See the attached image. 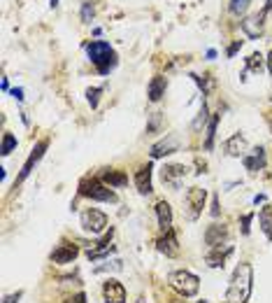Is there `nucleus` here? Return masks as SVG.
Segmentation results:
<instances>
[{
  "instance_id": "f257e3e1",
  "label": "nucleus",
  "mask_w": 272,
  "mask_h": 303,
  "mask_svg": "<svg viewBox=\"0 0 272 303\" xmlns=\"http://www.w3.org/2000/svg\"><path fill=\"white\" fill-rule=\"evenodd\" d=\"M251 289H254V268L251 264H237L233 275H230L228 282V292H226V301L228 303H246L249 296H251Z\"/></svg>"
},
{
  "instance_id": "c9c22d12",
  "label": "nucleus",
  "mask_w": 272,
  "mask_h": 303,
  "mask_svg": "<svg viewBox=\"0 0 272 303\" xmlns=\"http://www.w3.org/2000/svg\"><path fill=\"white\" fill-rule=\"evenodd\" d=\"M221 214V208H219V196H214L212 201V217H219Z\"/></svg>"
},
{
  "instance_id": "4be33fe9",
  "label": "nucleus",
  "mask_w": 272,
  "mask_h": 303,
  "mask_svg": "<svg viewBox=\"0 0 272 303\" xmlns=\"http://www.w3.org/2000/svg\"><path fill=\"white\" fill-rule=\"evenodd\" d=\"M258 224H261V231L265 233V238L272 242V205H263L261 212H258Z\"/></svg>"
},
{
  "instance_id": "4468645a",
  "label": "nucleus",
  "mask_w": 272,
  "mask_h": 303,
  "mask_svg": "<svg viewBox=\"0 0 272 303\" xmlns=\"http://www.w3.org/2000/svg\"><path fill=\"white\" fill-rule=\"evenodd\" d=\"M151 170H154V166L147 163V166H142V168L135 173V187H137V191H140L142 196H147V194L154 191V184H151Z\"/></svg>"
},
{
  "instance_id": "f3484780",
  "label": "nucleus",
  "mask_w": 272,
  "mask_h": 303,
  "mask_svg": "<svg viewBox=\"0 0 272 303\" xmlns=\"http://www.w3.org/2000/svg\"><path fill=\"white\" fill-rule=\"evenodd\" d=\"M154 210H156V219H158V226H161V231H167V229H172V208L167 201H158L154 205Z\"/></svg>"
},
{
  "instance_id": "aec40b11",
  "label": "nucleus",
  "mask_w": 272,
  "mask_h": 303,
  "mask_svg": "<svg viewBox=\"0 0 272 303\" xmlns=\"http://www.w3.org/2000/svg\"><path fill=\"white\" fill-rule=\"evenodd\" d=\"M186 173H189V168H186V166H182V163H165V166H163V170H161L163 182H172V184H177V180L184 178Z\"/></svg>"
},
{
  "instance_id": "412c9836",
  "label": "nucleus",
  "mask_w": 272,
  "mask_h": 303,
  "mask_svg": "<svg viewBox=\"0 0 272 303\" xmlns=\"http://www.w3.org/2000/svg\"><path fill=\"white\" fill-rule=\"evenodd\" d=\"M165 89H167V80L165 77H154V80L149 82V89H147V96H149L151 103H158V100L165 96Z\"/></svg>"
},
{
  "instance_id": "72a5a7b5",
  "label": "nucleus",
  "mask_w": 272,
  "mask_h": 303,
  "mask_svg": "<svg viewBox=\"0 0 272 303\" xmlns=\"http://www.w3.org/2000/svg\"><path fill=\"white\" fill-rule=\"evenodd\" d=\"M240 47H242V40H237V42H233V45L228 47V52H226V54H228V59H233V56H235Z\"/></svg>"
},
{
  "instance_id": "79ce46f5",
  "label": "nucleus",
  "mask_w": 272,
  "mask_h": 303,
  "mask_svg": "<svg viewBox=\"0 0 272 303\" xmlns=\"http://www.w3.org/2000/svg\"><path fill=\"white\" fill-rule=\"evenodd\" d=\"M177 303H184V301H177Z\"/></svg>"
},
{
  "instance_id": "f8f14e48",
  "label": "nucleus",
  "mask_w": 272,
  "mask_h": 303,
  "mask_svg": "<svg viewBox=\"0 0 272 303\" xmlns=\"http://www.w3.org/2000/svg\"><path fill=\"white\" fill-rule=\"evenodd\" d=\"M79 257V250H77V245H70V242H63V245H58L56 250L49 254V259H52L54 264H72L75 259Z\"/></svg>"
},
{
  "instance_id": "2eb2a0df",
  "label": "nucleus",
  "mask_w": 272,
  "mask_h": 303,
  "mask_svg": "<svg viewBox=\"0 0 272 303\" xmlns=\"http://www.w3.org/2000/svg\"><path fill=\"white\" fill-rule=\"evenodd\" d=\"M179 150V143H177L175 135H167V140H161L151 147V159H163L167 154H175Z\"/></svg>"
},
{
  "instance_id": "393cba45",
  "label": "nucleus",
  "mask_w": 272,
  "mask_h": 303,
  "mask_svg": "<svg viewBox=\"0 0 272 303\" xmlns=\"http://www.w3.org/2000/svg\"><path fill=\"white\" fill-rule=\"evenodd\" d=\"M100 93H103V89L100 87H91V89H86V100H88V105L96 110L98 103H100Z\"/></svg>"
},
{
  "instance_id": "2f4dec72",
  "label": "nucleus",
  "mask_w": 272,
  "mask_h": 303,
  "mask_svg": "<svg viewBox=\"0 0 272 303\" xmlns=\"http://www.w3.org/2000/svg\"><path fill=\"white\" fill-rule=\"evenodd\" d=\"M246 65H249L251 70H258V68H261V54H251L249 61H246Z\"/></svg>"
},
{
  "instance_id": "7ed1b4c3",
  "label": "nucleus",
  "mask_w": 272,
  "mask_h": 303,
  "mask_svg": "<svg viewBox=\"0 0 272 303\" xmlns=\"http://www.w3.org/2000/svg\"><path fill=\"white\" fill-rule=\"evenodd\" d=\"M167 285L175 289L177 294L182 296V299H191V296L198 294V289H200V277L191 273V271H172L170 275H167Z\"/></svg>"
},
{
  "instance_id": "58836bf2",
  "label": "nucleus",
  "mask_w": 272,
  "mask_h": 303,
  "mask_svg": "<svg viewBox=\"0 0 272 303\" xmlns=\"http://www.w3.org/2000/svg\"><path fill=\"white\" fill-rule=\"evenodd\" d=\"M56 5H58V0H52V7H56Z\"/></svg>"
},
{
  "instance_id": "39448f33",
  "label": "nucleus",
  "mask_w": 272,
  "mask_h": 303,
  "mask_svg": "<svg viewBox=\"0 0 272 303\" xmlns=\"http://www.w3.org/2000/svg\"><path fill=\"white\" fill-rule=\"evenodd\" d=\"M79 226L91 236H103L107 231V214L98 208H88L79 214Z\"/></svg>"
},
{
  "instance_id": "4c0bfd02",
  "label": "nucleus",
  "mask_w": 272,
  "mask_h": 303,
  "mask_svg": "<svg viewBox=\"0 0 272 303\" xmlns=\"http://www.w3.org/2000/svg\"><path fill=\"white\" fill-rule=\"evenodd\" d=\"M254 203L258 205V203H265V196L263 194H258V196H254Z\"/></svg>"
},
{
  "instance_id": "5701e85b",
  "label": "nucleus",
  "mask_w": 272,
  "mask_h": 303,
  "mask_svg": "<svg viewBox=\"0 0 272 303\" xmlns=\"http://www.w3.org/2000/svg\"><path fill=\"white\" fill-rule=\"evenodd\" d=\"M219 119H221V112L212 115L210 124H207V138H205V150L210 152L214 147V138H217V126H219Z\"/></svg>"
},
{
  "instance_id": "a878e982",
  "label": "nucleus",
  "mask_w": 272,
  "mask_h": 303,
  "mask_svg": "<svg viewBox=\"0 0 272 303\" xmlns=\"http://www.w3.org/2000/svg\"><path fill=\"white\" fill-rule=\"evenodd\" d=\"M246 7H249V0H230V5H228V9L233 14H245Z\"/></svg>"
},
{
  "instance_id": "6ab92c4d",
  "label": "nucleus",
  "mask_w": 272,
  "mask_h": 303,
  "mask_svg": "<svg viewBox=\"0 0 272 303\" xmlns=\"http://www.w3.org/2000/svg\"><path fill=\"white\" fill-rule=\"evenodd\" d=\"M223 150H226V154H230V156H245V150H246V140L245 135H230L228 140L223 143Z\"/></svg>"
},
{
  "instance_id": "c85d7f7f",
  "label": "nucleus",
  "mask_w": 272,
  "mask_h": 303,
  "mask_svg": "<svg viewBox=\"0 0 272 303\" xmlns=\"http://www.w3.org/2000/svg\"><path fill=\"white\" fill-rule=\"evenodd\" d=\"M161 121H163V117H161V112H156V115H151V121L147 124V135L156 133V128L161 126Z\"/></svg>"
},
{
  "instance_id": "bb28decb",
  "label": "nucleus",
  "mask_w": 272,
  "mask_h": 303,
  "mask_svg": "<svg viewBox=\"0 0 272 303\" xmlns=\"http://www.w3.org/2000/svg\"><path fill=\"white\" fill-rule=\"evenodd\" d=\"M116 247L114 245H112V247H107V250H88V254L86 257L91 259V261H98V259H105V257H109V254H112V252H114Z\"/></svg>"
},
{
  "instance_id": "9d476101",
  "label": "nucleus",
  "mask_w": 272,
  "mask_h": 303,
  "mask_svg": "<svg viewBox=\"0 0 272 303\" xmlns=\"http://www.w3.org/2000/svg\"><path fill=\"white\" fill-rule=\"evenodd\" d=\"M205 242L207 247H221L228 242V226L226 224H210L205 231Z\"/></svg>"
},
{
  "instance_id": "f03ea898",
  "label": "nucleus",
  "mask_w": 272,
  "mask_h": 303,
  "mask_svg": "<svg viewBox=\"0 0 272 303\" xmlns=\"http://www.w3.org/2000/svg\"><path fill=\"white\" fill-rule=\"evenodd\" d=\"M86 54H88V61L96 65L100 75H107V72L116 65V52L107 45V42H103V40L91 42V45L86 47Z\"/></svg>"
},
{
  "instance_id": "20e7f679",
  "label": "nucleus",
  "mask_w": 272,
  "mask_h": 303,
  "mask_svg": "<svg viewBox=\"0 0 272 303\" xmlns=\"http://www.w3.org/2000/svg\"><path fill=\"white\" fill-rule=\"evenodd\" d=\"M79 196L88 198V201H100V203H116L119 198L112 191V187H107L103 180L98 178H86L79 184Z\"/></svg>"
},
{
  "instance_id": "6e6552de",
  "label": "nucleus",
  "mask_w": 272,
  "mask_h": 303,
  "mask_svg": "<svg viewBox=\"0 0 272 303\" xmlns=\"http://www.w3.org/2000/svg\"><path fill=\"white\" fill-rule=\"evenodd\" d=\"M205 201H207V191H205V189L191 187L186 191V205H189V217H191V219H195V217L202 212Z\"/></svg>"
},
{
  "instance_id": "b1692460",
  "label": "nucleus",
  "mask_w": 272,
  "mask_h": 303,
  "mask_svg": "<svg viewBox=\"0 0 272 303\" xmlns=\"http://www.w3.org/2000/svg\"><path fill=\"white\" fill-rule=\"evenodd\" d=\"M14 147H17V138H14L12 133L2 135V147H0V154H2V156H7V154H12V152H14Z\"/></svg>"
},
{
  "instance_id": "1a4fd4ad",
  "label": "nucleus",
  "mask_w": 272,
  "mask_h": 303,
  "mask_svg": "<svg viewBox=\"0 0 272 303\" xmlns=\"http://www.w3.org/2000/svg\"><path fill=\"white\" fill-rule=\"evenodd\" d=\"M270 9H272V5H270V0H268V5H265V9L261 12V14H256V17H249V19H245L242 21V30H245L246 35L249 37H258L261 33H263V19L270 14Z\"/></svg>"
},
{
  "instance_id": "423d86ee",
  "label": "nucleus",
  "mask_w": 272,
  "mask_h": 303,
  "mask_svg": "<svg viewBox=\"0 0 272 303\" xmlns=\"http://www.w3.org/2000/svg\"><path fill=\"white\" fill-rule=\"evenodd\" d=\"M47 147H49V140H40V143L33 147V152L28 154V159H26V163H24V168H21V173H19V178H17V182H14V189H17V184H21L24 180L33 173V168H35L37 163H40V159L44 156V152H47Z\"/></svg>"
},
{
  "instance_id": "7c9ffc66",
  "label": "nucleus",
  "mask_w": 272,
  "mask_h": 303,
  "mask_svg": "<svg viewBox=\"0 0 272 303\" xmlns=\"http://www.w3.org/2000/svg\"><path fill=\"white\" fill-rule=\"evenodd\" d=\"M205 121H207V103H205V100H202L200 115H198V119H195V121H193V128H195V131H200V126L205 124Z\"/></svg>"
},
{
  "instance_id": "dca6fc26",
  "label": "nucleus",
  "mask_w": 272,
  "mask_h": 303,
  "mask_svg": "<svg viewBox=\"0 0 272 303\" xmlns=\"http://www.w3.org/2000/svg\"><path fill=\"white\" fill-rule=\"evenodd\" d=\"M242 163L249 173H256V170H263L265 168V150L263 147H256L251 154H245L242 156Z\"/></svg>"
},
{
  "instance_id": "a19ab883",
  "label": "nucleus",
  "mask_w": 272,
  "mask_h": 303,
  "mask_svg": "<svg viewBox=\"0 0 272 303\" xmlns=\"http://www.w3.org/2000/svg\"><path fill=\"white\" fill-rule=\"evenodd\" d=\"M137 303H147V301H144V299H140V301H137Z\"/></svg>"
},
{
  "instance_id": "9b49d317",
  "label": "nucleus",
  "mask_w": 272,
  "mask_h": 303,
  "mask_svg": "<svg viewBox=\"0 0 272 303\" xmlns=\"http://www.w3.org/2000/svg\"><path fill=\"white\" fill-rule=\"evenodd\" d=\"M156 250L165 257H177L179 254V242H177V233L172 229L163 231V236L156 241Z\"/></svg>"
},
{
  "instance_id": "cd10ccee",
  "label": "nucleus",
  "mask_w": 272,
  "mask_h": 303,
  "mask_svg": "<svg viewBox=\"0 0 272 303\" xmlns=\"http://www.w3.org/2000/svg\"><path fill=\"white\" fill-rule=\"evenodd\" d=\"M93 12H96L93 2H91V0H86V2L82 5V21H84V24H88V21H91V17H93Z\"/></svg>"
},
{
  "instance_id": "f704fd0d",
  "label": "nucleus",
  "mask_w": 272,
  "mask_h": 303,
  "mask_svg": "<svg viewBox=\"0 0 272 303\" xmlns=\"http://www.w3.org/2000/svg\"><path fill=\"white\" fill-rule=\"evenodd\" d=\"M65 303H86V294H84V292H79V294H75L72 299H68Z\"/></svg>"
},
{
  "instance_id": "ea45409f",
  "label": "nucleus",
  "mask_w": 272,
  "mask_h": 303,
  "mask_svg": "<svg viewBox=\"0 0 272 303\" xmlns=\"http://www.w3.org/2000/svg\"><path fill=\"white\" fill-rule=\"evenodd\" d=\"M198 303H210V301H205V299H202V301H198Z\"/></svg>"
},
{
  "instance_id": "ddd939ff",
  "label": "nucleus",
  "mask_w": 272,
  "mask_h": 303,
  "mask_svg": "<svg viewBox=\"0 0 272 303\" xmlns=\"http://www.w3.org/2000/svg\"><path fill=\"white\" fill-rule=\"evenodd\" d=\"M230 254H233V247H230V245H221V247H210V252H207L205 261H207V266H210V268H223Z\"/></svg>"
},
{
  "instance_id": "0eeeda50",
  "label": "nucleus",
  "mask_w": 272,
  "mask_h": 303,
  "mask_svg": "<svg viewBox=\"0 0 272 303\" xmlns=\"http://www.w3.org/2000/svg\"><path fill=\"white\" fill-rule=\"evenodd\" d=\"M126 287L116 277H107L103 282V299L105 303H126Z\"/></svg>"
},
{
  "instance_id": "473e14b6",
  "label": "nucleus",
  "mask_w": 272,
  "mask_h": 303,
  "mask_svg": "<svg viewBox=\"0 0 272 303\" xmlns=\"http://www.w3.org/2000/svg\"><path fill=\"white\" fill-rule=\"evenodd\" d=\"M21 296H24V292H17V294H7L5 299H2V303H19V301H21Z\"/></svg>"
},
{
  "instance_id": "c756f323",
  "label": "nucleus",
  "mask_w": 272,
  "mask_h": 303,
  "mask_svg": "<svg viewBox=\"0 0 272 303\" xmlns=\"http://www.w3.org/2000/svg\"><path fill=\"white\" fill-rule=\"evenodd\" d=\"M251 219H254V212L242 214V219H240V224H242V236H249V233H251Z\"/></svg>"
},
{
  "instance_id": "e433bc0d",
  "label": "nucleus",
  "mask_w": 272,
  "mask_h": 303,
  "mask_svg": "<svg viewBox=\"0 0 272 303\" xmlns=\"http://www.w3.org/2000/svg\"><path fill=\"white\" fill-rule=\"evenodd\" d=\"M9 93H12V96H14L17 100H24V89H12Z\"/></svg>"
},
{
  "instance_id": "a211bd4d",
  "label": "nucleus",
  "mask_w": 272,
  "mask_h": 303,
  "mask_svg": "<svg viewBox=\"0 0 272 303\" xmlns=\"http://www.w3.org/2000/svg\"><path fill=\"white\" fill-rule=\"evenodd\" d=\"M100 180L112 189H119V187H126V184H128V175L121 173V170H114V168H107L105 173L100 175Z\"/></svg>"
}]
</instances>
